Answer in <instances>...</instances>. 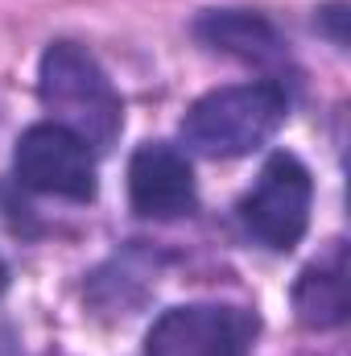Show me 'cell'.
Here are the masks:
<instances>
[{
    "mask_svg": "<svg viewBox=\"0 0 351 356\" xmlns=\"http://www.w3.org/2000/svg\"><path fill=\"white\" fill-rule=\"evenodd\" d=\"M37 95L46 112L54 116V124L71 129L87 149H108L120 137L124 104L112 88V79L103 75V67L95 63V54H87L83 46L54 42L42 54Z\"/></svg>",
    "mask_w": 351,
    "mask_h": 356,
    "instance_id": "1",
    "label": "cell"
},
{
    "mask_svg": "<svg viewBox=\"0 0 351 356\" xmlns=\"http://www.w3.org/2000/svg\"><path fill=\"white\" fill-rule=\"evenodd\" d=\"M285 112L289 99L273 79L219 88L186 112L182 141L203 158H244L281 129Z\"/></svg>",
    "mask_w": 351,
    "mask_h": 356,
    "instance_id": "2",
    "label": "cell"
},
{
    "mask_svg": "<svg viewBox=\"0 0 351 356\" xmlns=\"http://www.w3.org/2000/svg\"><path fill=\"white\" fill-rule=\"evenodd\" d=\"M310 199H314L310 170L293 154H273L264 162L257 186L240 199V224H244V232L252 241H261L264 249L289 253L306 236Z\"/></svg>",
    "mask_w": 351,
    "mask_h": 356,
    "instance_id": "3",
    "label": "cell"
},
{
    "mask_svg": "<svg viewBox=\"0 0 351 356\" xmlns=\"http://www.w3.org/2000/svg\"><path fill=\"white\" fill-rule=\"evenodd\" d=\"M257 315L228 302H186L166 311L149 336L145 356H252Z\"/></svg>",
    "mask_w": 351,
    "mask_h": 356,
    "instance_id": "4",
    "label": "cell"
},
{
    "mask_svg": "<svg viewBox=\"0 0 351 356\" xmlns=\"http://www.w3.org/2000/svg\"><path fill=\"white\" fill-rule=\"evenodd\" d=\"M12 170L21 178V186H29L37 195H58V199H75V203H87L95 195L91 149L71 129H62L54 120L21 133L17 154H12Z\"/></svg>",
    "mask_w": 351,
    "mask_h": 356,
    "instance_id": "5",
    "label": "cell"
},
{
    "mask_svg": "<svg viewBox=\"0 0 351 356\" xmlns=\"http://www.w3.org/2000/svg\"><path fill=\"white\" fill-rule=\"evenodd\" d=\"M128 199H132V211L145 220L190 216L198 195H194V170L186 154L166 141L141 145L128 162Z\"/></svg>",
    "mask_w": 351,
    "mask_h": 356,
    "instance_id": "6",
    "label": "cell"
},
{
    "mask_svg": "<svg viewBox=\"0 0 351 356\" xmlns=\"http://www.w3.org/2000/svg\"><path fill=\"white\" fill-rule=\"evenodd\" d=\"M194 33L203 46L219 50V54H232L248 67H281L289 63L285 54V42L277 38V29L264 21L261 13H244V8H215V13H203L194 21Z\"/></svg>",
    "mask_w": 351,
    "mask_h": 356,
    "instance_id": "7",
    "label": "cell"
},
{
    "mask_svg": "<svg viewBox=\"0 0 351 356\" xmlns=\"http://www.w3.org/2000/svg\"><path fill=\"white\" fill-rule=\"evenodd\" d=\"M293 311L302 327H339L348 319V261L335 245L327 261H314L293 286Z\"/></svg>",
    "mask_w": 351,
    "mask_h": 356,
    "instance_id": "8",
    "label": "cell"
},
{
    "mask_svg": "<svg viewBox=\"0 0 351 356\" xmlns=\"http://www.w3.org/2000/svg\"><path fill=\"white\" fill-rule=\"evenodd\" d=\"M323 17H327V25H331V38H335V46H343V42H348V33H343L348 4H331V8H323Z\"/></svg>",
    "mask_w": 351,
    "mask_h": 356,
    "instance_id": "9",
    "label": "cell"
},
{
    "mask_svg": "<svg viewBox=\"0 0 351 356\" xmlns=\"http://www.w3.org/2000/svg\"><path fill=\"white\" fill-rule=\"evenodd\" d=\"M4 286H8V266L0 261V294H4Z\"/></svg>",
    "mask_w": 351,
    "mask_h": 356,
    "instance_id": "10",
    "label": "cell"
}]
</instances>
